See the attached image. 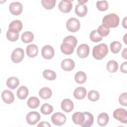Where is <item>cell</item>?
I'll list each match as a JSON object with an SVG mask.
<instances>
[{
  "instance_id": "obj_1",
  "label": "cell",
  "mask_w": 127,
  "mask_h": 127,
  "mask_svg": "<svg viewBox=\"0 0 127 127\" xmlns=\"http://www.w3.org/2000/svg\"><path fill=\"white\" fill-rule=\"evenodd\" d=\"M77 43V39L74 36H67L63 40V43L60 47L61 50L65 55H71L73 53Z\"/></svg>"
},
{
  "instance_id": "obj_2",
  "label": "cell",
  "mask_w": 127,
  "mask_h": 127,
  "mask_svg": "<svg viewBox=\"0 0 127 127\" xmlns=\"http://www.w3.org/2000/svg\"><path fill=\"white\" fill-rule=\"evenodd\" d=\"M120 22L119 17L117 14L111 13L106 15L102 19L103 25L105 27L110 28H115L118 26Z\"/></svg>"
},
{
  "instance_id": "obj_3",
  "label": "cell",
  "mask_w": 127,
  "mask_h": 127,
  "mask_svg": "<svg viewBox=\"0 0 127 127\" xmlns=\"http://www.w3.org/2000/svg\"><path fill=\"white\" fill-rule=\"evenodd\" d=\"M108 53L107 45L104 43H101L93 47L92 56L94 59L101 60L103 59Z\"/></svg>"
},
{
  "instance_id": "obj_4",
  "label": "cell",
  "mask_w": 127,
  "mask_h": 127,
  "mask_svg": "<svg viewBox=\"0 0 127 127\" xmlns=\"http://www.w3.org/2000/svg\"><path fill=\"white\" fill-rule=\"evenodd\" d=\"M80 27L79 21L76 18H70L66 23L67 29L71 32H76L79 30Z\"/></svg>"
},
{
  "instance_id": "obj_5",
  "label": "cell",
  "mask_w": 127,
  "mask_h": 127,
  "mask_svg": "<svg viewBox=\"0 0 127 127\" xmlns=\"http://www.w3.org/2000/svg\"><path fill=\"white\" fill-rule=\"evenodd\" d=\"M114 118L118 121L124 124L127 123V111L123 108H119L115 110L113 112Z\"/></svg>"
},
{
  "instance_id": "obj_6",
  "label": "cell",
  "mask_w": 127,
  "mask_h": 127,
  "mask_svg": "<svg viewBox=\"0 0 127 127\" xmlns=\"http://www.w3.org/2000/svg\"><path fill=\"white\" fill-rule=\"evenodd\" d=\"M24 57V52L22 48H18L14 49L11 55V59L14 63L21 62Z\"/></svg>"
},
{
  "instance_id": "obj_7",
  "label": "cell",
  "mask_w": 127,
  "mask_h": 127,
  "mask_svg": "<svg viewBox=\"0 0 127 127\" xmlns=\"http://www.w3.org/2000/svg\"><path fill=\"white\" fill-rule=\"evenodd\" d=\"M66 119L65 116L61 112L54 113L51 117L52 123L54 125L58 126H61L64 125L66 121Z\"/></svg>"
},
{
  "instance_id": "obj_8",
  "label": "cell",
  "mask_w": 127,
  "mask_h": 127,
  "mask_svg": "<svg viewBox=\"0 0 127 127\" xmlns=\"http://www.w3.org/2000/svg\"><path fill=\"white\" fill-rule=\"evenodd\" d=\"M41 116L37 112L33 111L28 113L26 117L27 123L30 125H34L37 124L40 120Z\"/></svg>"
},
{
  "instance_id": "obj_9",
  "label": "cell",
  "mask_w": 127,
  "mask_h": 127,
  "mask_svg": "<svg viewBox=\"0 0 127 127\" xmlns=\"http://www.w3.org/2000/svg\"><path fill=\"white\" fill-rule=\"evenodd\" d=\"M41 54L44 59L50 60L53 58L55 55V51L51 46L45 45L42 49Z\"/></svg>"
},
{
  "instance_id": "obj_10",
  "label": "cell",
  "mask_w": 127,
  "mask_h": 127,
  "mask_svg": "<svg viewBox=\"0 0 127 127\" xmlns=\"http://www.w3.org/2000/svg\"><path fill=\"white\" fill-rule=\"evenodd\" d=\"M9 9L10 13L14 15H18L22 13L23 6L20 2H13L9 4Z\"/></svg>"
},
{
  "instance_id": "obj_11",
  "label": "cell",
  "mask_w": 127,
  "mask_h": 127,
  "mask_svg": "<svg viewBox=\"0 0 127 127\" xmlns=\"http://www.w3.org/2000/svg\"><path fill=\"white\" fill-rule=\"evenodd\" d=\"M89 51L90 48L88 45L85 44H81L77 49V56L80 58H85L89 55Z\"/></svg>"
},
{
  "instance_id": "obj_12",
  "label": "cell",
  "mask_w": 127,
  "mask_h": 127,
  "mask_svg": "<svg viewBox=\"0 0 127 127\" xmlns=\"http://www.w3.org/2000/svg\"><path fill=\"white\" fill-rule=\"evenodd\" d=\"M72 0H61L59 4V8L63 13L69 12L72 8Z\"/></svg>"
},
{
  "instance_id": "obj_13",
  "label": "cell",
  "mask_w": 127,
  "mask_h": 127,
  "mask_svg": "<svg viewBox=\"0 0 127 127\" xmlns=\"http://www.w3.org/2000/svg\"><path fill=\"white\" fill-rule=\"evenodd\" d=\"M1 98L3 101L7 104H10L14 100L13 93L10 90H3L1 93Z\"/></svg>"
},
{
  "instance_id": "obj_14",
  "label": "cell",
  "mask_w": 127,
  "mask_h": 127,
  "mask_svg": "<svg viewBox=\"0 0 127 127\" xmlns=\"http://www.w3.org/2000/svg\"><path fill=\"white\" fill-rule=\"evenodd\" d=\"M88 11V8L85 3H79L77 4L75 8V14L79 17L85 16Z\"/></svg>"
},
{
  "instance_id": "obj_15",
  "label": "cell",
  "mask_w": 127,
  "mask_h": 127,
  "mask_svg": "<svg viewBox=\"0 0 127 127\" xmlns=\"http://www.w3.org/2000/svg\"><path fill=\"white\" fill-rule=\"evenodd\" d=\"M73 103L69 99H64L61 103V108L66 113L70 112L73 110Z\"/></svg>"
},
{
  "instance_id": "obj_16",
  "label": "cell",
  "mask_w": 127,
  "mask_h": 127,
  "mask_svg": "<svg viewBox=\"0 0 127 127\" xmlns=\"http://www.w3.org/2000/svg\"><path fill=\"white\" fill-rule=\"evenodd\" d=\"M75 66L74 62L70 59H65L61 63V67L65 71L72 70Z\"/></svg>"
},
{
  "instance_id": "obj_17",
  "label": "cell",
  "mask_w": 127,
  "mask_h": 127,
  "mask_svg": "<svg viewBox=\"0 0 127 127\" xmlns=\"http://www.w3.org/2000/svg\"><path fill=\"white\" fill-rule=\"evenodd\" d=\"M72 120L73 122L76 125H81L85 121V116L84 113L75 112L72 116Z\"/></svg>"
},
{
  "instance_id": "obj_18",
  "label": "cell",
  "mask_w": 127,
  "mask_h": 127,
  "mask_svg": "<svg viewBox=\"0 0 127 127\" xmlns=\"http://www.w3.org/2000/svg\"><path fill=\"white\" fill-rule=\"evenodd\" d=\"M86 93V90L84 87H78L74 90L73 96L76 99L82 100L85 97Z\"/></svg>"
},
{
  "instance_id": "obj_19",
  "label": "cell",
  "mask_w": 127,
  "mask_h": 127,
  "mask_svg": "<svg viewBox=\"0 0 127 127\" xmlns=\"http://www.w3.org/2000/svg\"><path fill=\"white\" fill-rule=\"evenodd\" d=\"M26 52L29 57L34 58L38 53V48L35 44H30L27 46Z\"/></svg>"
},
{
  "instance_id": "obj_20",
  "label": "cell",
  "mask_w": 127,
  "mask_h": 127,
  "mask_svg": "<svg viewBox=\"0 0 127 127\" xmlns=\"http://www.w3.org/2000/svg\"><path fill=\"white\" fill-rule=\"evenodd\" d=\"M23 24L20 20H15L10 22L8 26V29L19 32L22 29Z\"/></svg>"
},
{
  "instance_id": "obj_21",
  "label": "cell",
  "mask_w": 127,
  "mask_h": 127,
  "mask_svg": "<svg viewBox=\"0 0 127 127\" xmlns=\"http://www.w3.org/2000/svg\"><path fill=\"white\" fill-rule=\"evenodd\" d=\"M109 120V115L106 113H101L98 116V124L101 127L105 126L108 124Z\"/></svg>"
},
{
  "instance_id": "obj_22",
  "label": "cell",
  "mask_w": 127,
  "mask_h": 127,
  "mask_svg": "<svg viewBox=\"0 0 127 127\" xmlns=\"http://www.w3.org/2000/svg\"><path fill=\"white\" fill-rule=\"evenodd\" d=\"M85 116V121L81 125L82 127H91L94 122V117L92 114L89 112H84Z\"/></svg>"
},
{
  "instance_id": "obj_23",
  "label": "cell",
  "mask_w": 127,
  "mask_h": 127,
  "mask_svg": "<svg viewBox=\"0 0 127 127\" xmlns=\"http://www.w3.org/2000/svg\"><path fill=\"white\" fill-rule=\"evenodd\" d=\"M40 97L43 99H48L50 98L52 95V91L50 88L47 87L42 88L39 91Z\"/></svg>"
},
{
  "instance_id": "obj_24",
  "label": "cell",
  "mask_w": 127,
  "mask_h": 127,
  "mask_svg": "<svg viewBox=\"0 0 127 127\" xmlns=\"http://www.w3.org/2000/svg\"><path fill=\"white\" fill-rule=\"evenodd\" d=\"M19 79L14 76L10 77L8 78L6 80V85L9 88L11 89H15L19 85Z\"/></svg>"
},
{
  "instance_id": "obj_25",
  "label": "cell",
  "mask_w": 127,
  "mask_h": 127,
  "mask_svg": "<svg viewBox=\"0 0 127 127\" xmlns=\"http://www.w3.org/2000/svg\"><path fill=\"white\" fill-rule=\"evenodd\" d=\"M29 91L27 87L25 86H21L17 91V96L21 100L25 99L28 96Z\"/></svg>"
},
{
  "instance_id": "obj_26",
  "label": "cell",
  "mask_w": 127,
  "mask_h": 127,
  "mask_svg": "<svg viewBox=\"0 0 127 127\" xmlns=\"http://www.w3.org/2000/svg\"><path fill=\"white\" fill-rule=\"evenodd\" d=\"M34 38L33 33L30 31H25L21 35V39L24 43H29L31 42Z\"/></svg>"
},
{
  "instance_id": "obj_27",
  "label": "cell",
  "mask_w": 127,
  "mask_h": 127,
  "mask_svg": "<svg viewBox=\"0 0 127 127\" xmlns=\"http://www.w3.org/2000/svg\"><path fill=\"white\" fill-rule=\"evenodd\" d=\"M87 76L85 72L82 71L77 72L74 76L75 81L78 84H82L86 80Z\"/></svg>"
},
{
  "instance_id": "obj_28",
  "label": "cell",
  "mask_w": 127,
  "mask_h": 127,
  "mask_svg": "<svg viewBox=\"0 0 127 127\" xmlns=\"http://www.w3.org/2000/svg\"><path fill=\"white\" fill-rule=\"evenodd\" d=\"M118 64L114 60H111L108 62L106 65L107 70L111 73L116 72L118 69Z\"/></svg>"
},
{
  "instance_id": "obj_29",
  "label": "cell",
  "mask_w": 127,
  "mask_h": 127,
  "mask_svg": "<svg viewBox=\"0 0 127 127\" xmlns=\"http://www.w3.org/2000/svg\"><path fill=\"white\" fill-rule=\"evenodd\" d=\"M40 104V100L36 97H31L27 101L28 106L31 109H35L38 107Z\"/></svg>"
},
{
  "instance_id": "obj_30",
  "label": "cell",
  "mask_w": 127,
  "mask_h": 127,
  "mask_svg": "<svg viewBox=\"0 0 127 127\" xmlns=\"http://www.w3.org/2000/svg\"><path fill=\"white\" fill-rule=\"evenodd\" d=\"M43 77L48 80H54L57 77L56 72L51 69H46L43 72Z\"/></svg>"
},
{
  "instance_id": "obj_31",
  "label": "cell",
  "mask_w": 127,
  "mask_h": 127,
  "mask_svg": "<svg viewBox=\"0 0 127 127\" xmlns=\"http://www.w3.org/2000/svg\"><path fill=\"white\" fill-rule=\"evenodd\" d=\"M6 36L8 40L11 42H15L19 38V32L8 29L6 32Z\"/></svg>"
},
{
  "instance_id": "obj_32",
  "label": "cell",
  "mask_w": 127,
  "mask_h": 127,
  "mask_svg": "<svg viewBox=\"0 0 127 127\" xmlns=\"http://www.w3.org/2000/svg\"><path fill=\"white\" fill-rule=\"evenodd\" d=\"M53 107L51 105L45 103L41 107L40 111L44 115H49L52 113L53 111Z\"/></svg>"
},
{
  "instance_id": "obj_33",
  "label": "cell",
  "mask_w": 127,
  "mask_h": 127,
  "mask_svg": "<svg viewBox=\"0 0 127 127\" xmlns=\"http://www.w3.org/2000/svg\"><path fill=\"white\" fill-rule=\"evenodd\" d=\"M122 48V44L119 41H113L110 44L111 52L114 54L118 53Z\"/></svg>"
},
{
  "instance_id": "obj_34",
  "label": "cell",
  "mask_w": 127,
  "mask_h": 127,
  "mask_svg": "<svg viewBox=\"0 0 127 127\" xmlns=\"http://www.w3.org/2000/svg\"><path fill=\"white\" fill-rule=\"evenodd\" d=\"M56 0H42L41 3L43 6L46 9L50 10L54 8L56 4Z\"/></svg>"
},
{
  "instance_id": "obj_35",
  "label": "cell",
  "mask_w": 127,
  "mask_h": 127,
  "mask_svg": "<svg viewBox=\"0 0 127 127\" xmlns=\"http://www.w3.org/2000/svg\"><path fill=\"white\" fill-rule=\"evenodd\" d=\"M100 94L99 92L94 90H92L89 91L88 93V98L90 101L95 102L99 100Z\"/></svg>"
},
{
  "instance_id": "obj_36",
  "label": "cell",
  "mask_w": 127,
  "mask_h": 127,
  "mask_svg": "<svg viewBox=\"0 0 127 127\" xmlns=\"http://www.w3.org/2000/svg\"><path fill=\"white\" fill-rule=\"evenodd\" d=\"M97 33L98 34L102 37H106L110 33V29L105 27L103 25H101L99 26L97 30Z\"/></svg>"
},
{
  "instance_id": "obj_37",
  "label": "cell",
  "mask_w": 127,
  "mask_h": 127,
  "mask_svg": "<svg viewBox=\"0 0 127 127\" xmlns=\"http://www.w3.org/2000/svg\"><path fill=\"white\" fill-rule=\"evenodd\" d=\"M89 38L94 42H98L102 40V37L98 34L97 30H94L91 31L89 35Z\"/></svg>"
},
{
  "instance_id": "obj_38",
  "label": "cell",
  "mask_w": 127,
  "mask_h": 127,
  "mask_svg": "<svg viewBox=\"0 0 127 127\" xmlns=\"http://www.w3.org/2000/svg\"><path fill=\"white\" fill-rule=\"evenodd\" d=\"M96 6L98 10L101 11H104L108 9V3L106 0L97 1L96 3Z\"/></svg>"
},
{
  "instance_id": "obj_39",
  "label": "cell",
  "mask_w": 127,
  "mask_h": 127,
  "mask_svg": "<svg viewBox=\"0 0 127 127\" xmlns=\"http://www.w3.org/2000/svg\"><path fill=\"white\" fill-rule=\"evenodd\" d=\"M127 93L124 92L122 93L119 98V102L121 105L126 106L127 105Z\"/></svg>"
},
{
  "instance_id": "obj_40",
  "label": "cell",
  "mask_w": 127,
  "mask_h": 127,
  "mask_svg": "<svg viewBox=\"0 0 127 127\" xmlns=\"http://www.w3.org/2000/svg\"><path fill=\"white\" fill-rule=\"evenodd\" d=\"M120 69L121 72L125 73H127V62H125L121 64Z\"/></svg>"
},
{
  "instance_id": "obj_41",
  "label": "cell",
  "mask_w": 127,
  "mask_h": 127,
  "mask_svg": "<svg viewBox=\"0 0 127 127\" xmlns=\"http://www.w3.org/2000/svg\"><path fill=\"white\" fill-rule=\"evenodd\" d=\"M38 127H50L51 125H50V124L48 122H42L41 123H40L38 126Z\"/></svg>"
},
{
  "instance_id": "obj_42",
  "label": "cell",
  "mask_w": 127,
  "mask_h": 127,
  "mask_svg": "<svg viewBox=\"0 0 127 127\" xmlns=\"http://www.w3.org/2000/svg\"><path fill=\"white\" fill-rule=\"evenodd\" d=\"M122 57L125 59H127V48H125L122 52Z\"/></svg>"
},
{
  "instance_id": "obj_43",
  "label": "cell",
  "mask_w": 127,
  "mask_h": 127,
  "mask_svg": "<svg viewBox=\"0 0 127 127\" xmlns=\"http://www.w3.org/2000/svg\"><path fill=\"white\" fill-rule=\"evenodd\" d=\"M123 26H124V27L125 28V29H127V17H125L123 20Z\"/></svg>"
},
{
  "instance_id": "obj_44",
  "label": "cell",
  "mask_w": 127,
  "mask_h": 127,
  "mask_svg": "<svg viewBox=\"0 0 127 127\" xmlns=\"http://www.w3.org/2000/svg\"><path fill=\"white\" fill-rule=\"evenodd\" d=\"M88 0H85V1H83V0H78V2L81 3H84L85 2H86Z\"/></svg>"
}]
</instances>
